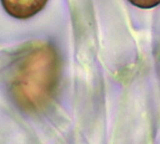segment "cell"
<instances>
[{"label":"cell","mask_w":160,"mask_h":144,"mask_svg":"<svg viewBox=\"0 0 160 144\" xmlns=\"http://www.w3.org/2000/svg\"><path fill=\"white\" fill-rule=\"evenodd\" d=\"M6 13L17 19L26 20L44 8L48 0H0Z\"/></svg>","instance_id":"obj_2"},{"label":"cell","mask_w":160,"mask_h":144,"mask_svg":"<svg viewBox=\"0 0 160 144\" xmlns=\"http://www.w3.org/2000/svg\"><path fill=\"white\" fill-rule=\"evenodd\" d=\"M60 60L49 43L37 41L25 47L17 61L11 91L17 104L27 112L47 108L59 84Z\"/></svg>","instance_id":"obj_1"},{"label":"cell","mask_w":160,"mask_h":144,"mask_svg":"<svg viewBox=\"0 0 160 144\" xmlns=\"http://www.w3.org/2000/svg\"><path fill=\"white\" fill-rule=\"evenodd\" d=\"M128 1L141 9H151L160 4V0H128Z\"/></svg>","instance_id":"obj_3"}]
</instances>
